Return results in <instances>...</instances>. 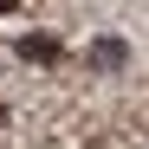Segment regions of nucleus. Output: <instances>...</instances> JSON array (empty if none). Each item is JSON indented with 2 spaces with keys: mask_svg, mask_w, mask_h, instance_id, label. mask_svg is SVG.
<instances>
[{
  "mask_svg": "<svg viewBox=\"0 0 149 149\" xmlns=\"http://www.w3.org/2000/svg\"><path fill=\"white\" fill-rule=\"evenodd\" d=\"M13 52L26 58V65H58V58H65V45H58L52 33H19V45H13Z\"/></svg>",
  "mask_w": 149,
  "mask_h": 149,
  "instance_id": "1",
  "label": "nucleus"
},
{
  "mask_svg": "<svg viewBox=\"0 0 149 149\" xmlns=\"http://www.w3.org/2000/svg\"><path fill=\"white\" fill-rule=\"evenodd\" d=\"M91 65L97 71H123V65H130V45H123V39H97L91 45Z\"/></svg>",
  "mask_w": 149,
  "mask_h": 149,
  "instance_id": "2",
  "label": "nucleus"
}]
</instances>
